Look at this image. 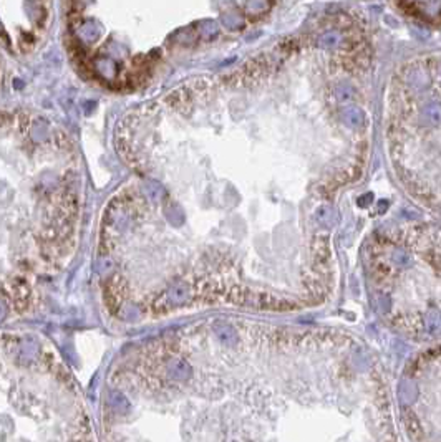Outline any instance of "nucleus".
Returning a JSON list of instances; mask_svg holds the SVG:
<instances>
[{"label": "nucleus", "mask_w": 441, "mask_h": 442, "mask_svg": "<svg viewBox=\"0 0 441 442\" xmlns=\"http://www.w3.org/2000/svg\"><path fill=\"white\" fill-rule=\"evenodd\" d=\"M423 123L430 124V126H441V103L438 101H430V103H425L423 108L420 113Z\"/></svg>", "instance_id": "f257e3e1"}, {"label": "nucleus", "mask_w": 441, "mask_h": 442, "mask_svg": "<svg viewBox=\"0 0 441 442\" xmlns=\"http://www.w3.org/2000/svg\"><path fill=\"white\" fill-rule=\"evenodd\" d=\"M342 118L350 128H360V126L363 124V119H365L362 110L355 108V106H346V108L342 111Z\"/></svg>", "instance_id": "f03ea898"}, {"label": "nucleus", "mask_w": 441, "mask_h": 442, "mask_svg": "<svg viewBox=\"0 0 441 442\" xmlns=\"http://www.w3.org/2000/svg\"><path fill=\"white\" fill-rule=\"evenodd\" d=\"M337 43H338V35H335V33H327V35L322 37V42H320V45L327 47V48H333V47H337Z\"/></svg>", "instance_id": "7ed1b4c3"}, {"label": "nucleus", "mask_w": 441, "mask_h": 442, "mask_svg": "<svg viewBox=\"0 0 441 442\" xmlns=\"http://www.w3.org/2000/svg\"><path fill=\"white\" fill-rule=\"evenodd\" d=\"M337 96L342 99V101H345V99H350L352 98V88L346 85V83H343V85H338L337 86Z\"/></svg>", "instance_id": "20e7f679"}]
</instances>
